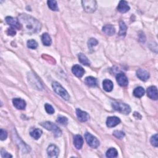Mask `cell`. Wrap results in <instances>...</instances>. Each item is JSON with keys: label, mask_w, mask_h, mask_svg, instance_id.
Here are the masks:
<instances>
[{"label": "cell", "mask_w": 158, "mask_h": 158, "mask_svg": "<svg viewBox=\"0 0 158 158\" xmlns=\"http://www.w3.org/2000/svg\"><path fill=\"white\" fill-rule=\"evenodd\" d=\"M18 21L24 30L29 33H35L40 31L41 23L32 16L21 14L18 17Z\"/></svg>", "instance_id": "1"}, {"label": "cell", "mask_w": 158, "mask_h": 158, "mask_svg": "<svg viewBox=\"0 0 158 158\" xmlns=\"http://www.w3.org/2000/svg\"><path fill=\"white\" fill-rule=\"evenodd\" d=\"M53 88L58 95L61 96L62 98L65 100H69L70 99V96L68 92L61 86V85L59 84L57 82H54L52 84Z\"/></svg>", "instance_id": "2"}, {"label": "cell", "mask_w": 158, "mask_h": 158, "mask_svg": "<svg viewBox=\"0 0 158 158\" xmlns=\"http://www.w3.org/2000/svg\"><path fill=\"white\" fill-rule=\"evenodd\" d=\"M112 106L114 110L122 114H128L131 112L130 107L127 104L120 102L115 101L112 103Z\"/></svg>", "instance_id": "3"}, {"label": "cell", "mask_w": 158, "mask_h": 158, "mask_svg": "<svg viewBox=\"0 0 158 158\" xmlns=\"http://www.w3.org/2000/svg\"><path fill=\"white\" fill-rule=\"evenodd\" d=\"M40 125L42 127H43L44 128H45L46 130L52 131L53 132V133H54V136H55L56 137H60V135H62L61 130L59 129V128L56 125L53 124V122H43V123H41Z\"/></svg>", "instance_id": "4"}, {"label": "cell", "mask_w": 158, "mask_h": 158, "mask_svg": "<svg viewBox=\"0 0 158 158\" xmlns=\"http://www.w3.org/2000/svg\"><path fill=\"white\" fill-rule=\"evenodd\" d=\"M83 8L88 13H93L97 8V3L93 0H84L82 1Z\"/></svg>", "instance_id": "5"}, {"label": "cell", "mask_w": 158, "mask_h": 158, "mask_svg": "<svg viewBox=\"0 0 158 158\" xmlns=\"http://www.w3.org/2000/svg\"><path fill=\"white\" fill-rule=\"evenodd\" d=\"M85 138L87 143L90 147L97 148L100 146V142L98 139L91 133L87 132L85 135Z\"/></svg>", "instance_id": "6"}, {"label": "cell", "mask_w": 158, "mask_h": 158, "mask_svg": "<svg viewBox=\"0 0 158 158\" xmlns=\"http://www.w3.org/2000/svg\"><path fill=\"white\" fill-rule=\"evenodd\" d=\"M48 155L50 157H57L59 154V149L54 144H51L47 149Z\"/></svg>", "instance_id": "7"}, {"label": "cell", "mask_w": 158, "mask_h": 158, "mask_svg": "<svg viewBox=\"0 0 158 158\" xmlns=\"http://www.w3.org/2000/svg\"><path fill=\"white\" fill-rule=\"evenodd\" d=\"M116 80L121 87H126L129 83L128 78L123 73H119L116 76Z\"/></svg>", "instance_id": "8"}, {"label": "cell", "mask_w": 158, "mask_h": 158, "mask_svg": "<svg viewBox=\"0 0 158 158\" xmlns=\"http://www.w3.org/2000/svg\"><path fill=\"white\" fill-rule=\"evenodd\" d=\"M120 122V120L119 117H115V116H112V117H109L106 120V125L109 128H111V127H115L119 124Z\"/></svg>", "instance_id": "9"}, {"label": "cell", "mask_w": 158, "mask_h": 158, "mask_svg": "<svg viewBox=\"0 0 158 158\" xmlns=\"http://www.w3.org/2000/svg\"><path fill=\"white\" fill-rule=\"evenodd\" d=\"M6 22L9 26H11L12 27L15 28H21V24L19 22V21L17 20L16 19L12 17H6Z\"/></svg>", "instance_id": "10"}, {"label": "cell", "mask_w": 158, "mask_h": 158, "mask_svg": "<svg viewBox=\"0 0 158 158\" xmlns=\"http://www.w3.org/2000/svg\"><path fill=\"white\" fill-rule=\"evenodd\" d=\"M76 114L78 119L80 122H86L89 119V115L87 112L82 111L80 109H77Z\"/></svg>", "instance_id": "11"}, {"label": "cell", "mask_w": 158, "mask_h": 158, "mask_svg": "<svg viewBox=\"0 0 158 158\" xmlns=\"http://www.w3.org/2000/svg\"><path fill=\"white\" fill-rule=\"evenodd\" d=\"M13 103L14 106L17 109H24L26 106V102L22 99L21 98H14L13 100Z\"/></svg>", "instance_id": "12"}, {"label": "cell", "mask_w": 158, "mask_h": 158, "mask_svg": "<svg viewBox=\"0 0 158 158\" xmlns=\"http://www.w3.org/2000/svg\"><path fill=\"white\" fill-rule=\"evenodd\" d=\"M147 94L149 98L154 100H157V90L155 86L149 87L147 90Z\"/></svg>", "instance_id": "13"}, {"label": "cell", "mask_w": 158, "mask_h": 158, "mask_svg": "<svg viewBox=\"0 0 158 158\" xmlns=\"http://www.w3.org/2000/svg\"><path fill=\"white\" fill-rule=\"evenodd\" d=\"M72 71L77 77H82L85 74V70L82 67L79 65H75L72 67Z\"/></svg>", "instance_id": "14"}, {"label": "cell", "mask_w": 158, "mask_h": 158, "mask_svg": "<svg viewBox=\"0 0 158 158\" xmlns=\"http://www.w3.org/2000/svg\"><path fill=\"white\" fill-rule=\"evenodd\" d=\"M137 75L142 81H147L149 77L148 72L142 69H139L137 71Z\"/></svg>", "instance_id": "15"}, {"label": "cell", "mask_w": 158, "mask_h": 158, "mask_svg": "<svg viewBox=\"0 0 158 158\" xmlns=\"http://www.w3.org/2000/svg\"><path fill=\"white\" fill-rule=\"evenodd\" d=\"M117 9L121 13H125L130 10V6L127 1H120L117 6Z\"/></svg>", "instance_id": "16"}, {"label": "cell", "mask_w": 158, "mask_h": 158, "mask_svg": "<svg viewBox=\"0 0 158 158\" xmlns=\"http://www.w3.org/2000/svg\"><path fill=\"white\" fill-rule=\"evenodd\" d=\"M74 143L77 149H80L83 144V139L81 135H77L74 138Z\"/></svg>", "instance_id": "17"}, {"label": "cell", "mask_w": 158, "mask_h": 158, "mask_svg": "<svg viewBox=\"0 0 158 158\" xmlns=\"http://www.w3.org/2000/svg\"><path fill=\"white\" fill-rule=\"evenodd\" d=\"M102 85H103V88L106 91V92H111L113 89V83L112 81L110 80H107V79H106L102 82Z\"/></svg>", "instance_id": "18"}, {"label": "cell", "mask_w": 158, "mask_h": 158, "mask_svg": "<svg viewBox=\"0 0 158 158\" xmlns=\"http://www.w3.org/2000/svg\"><path fill=\"white\" fill-rule=\"evenodd\" d=\"M102 32L109 36H112L115 33V28L112 25H106L102 27Z\"/></svg>", "instance_id": "19"}, {"label": "cell", "mask_w": 158, "mask_h": 158, "mask_svg": "<svg viewBox=\"0 0 158 158\" xmlns=\"http://www.w3.org/2000/svg\"><path fill=\"white\" fill-rule=\"evenodd\" d=\"M42 130L39 129H33L30 132V135L35 139H38L42 135Z\"/></svg>", "instance_id": "20"}, {"label": "cell", "mask_w": 158, "mask_h": 158, "mask_svg": "<svg viewBox=\"0 0 158 158\" xmlns=\"http://www.w3.org/2000/svg\"><path fill=\"white\" fill-rule=\"evenodd\" d=\"M41 40H42V42H43V45L45 46H50L51 45V43H52L51 38L50 37V35L47 33H45L42 35Z\"/></svg>", "instance_id": "21"}, {"label": "cell", "mask_w": 158, "mask_h": 158, "mask_svg": "<svg viewBox=\"0 0 158 158\" xmlns=\"http://www.w3.org/2000/svg\"><path fill=\"white\" fill-rule=\"evenodd\" d=\"M144 92L145 91L143 87H138L133 90V95L137 97V98H141L144 95Z\"/></svg>", "instance_id": "22"}, {"label": "cell", "mask_w": 158, "mask_h": 158, "mask_svg": "<svg viewBox=\"0 0 158 158\" xmlns=\"http://www.w3.org/2000/svg\"><path fill=\"white\" fill-rule=\"evenodd\" d=\"M78 59L82 64H83L85 65H90V61L88 58L85 55V54L82 53H80L78 54Z\"/></svg>", "instance_id": "23"}, {"label": "cell", "mask_w": 158, "mask_h": 158, "mask_svg": "<svg viewBox=\"0 0 158 158\" xmlns=\"http://www.w3.org/2000/svg\"><path fill=\"white\" fill-rule=\"evenodd\" d=\"M85 83L88 86L90 87H95L97 85V80L96 79L93 77H87L85 78Z\"/></svg>", "instance_id": "24"}, {"label": "cell", "mask_w": 158, "mask_h": 158, "mask_svg": "<svg viewBox=\"0 0 158 158\" xmlns=\"http://www.w3.org/2000/svg\"><path fill=\"white\" fill-rule=\"evenodd\" d=\"M118 153L116 149H115L114 148H111L110 149H109L107 152H106V157H109V158H112V157H115L117 156Z\"/></svg>", "instance_id": "25"}, {"label": "cell", "mask_w": 158, "mask_h": 158, "mask_svg": "<svg viewBox=\"0 0 158 158\" xmlns=\"http://www.w3.org/2000/svg\"><path fill=\"white\" fill-rule=\"evenodd\" d=\"M127 27L125 25V23L124 22L121 21L120 22V30L119 32V35L120 36H124L127 32Z\"/></svg>", "instance_id": "26"}, {"label": "cell", "mask_w": 158, "mask_h": 158, "mask_svg": "<svg viewBox=\"0 0 158 158\" xmlns=\"http://www.w3.org/2000/svg\"><path fill=\"white\" fill-rule=\"evenodd\" d=\"M48 7L50 8L52 11H58V7L56 1H54V0H50V1H48L47 2Z\"/></svg>", "instance_id": "27"}, {"label": "cell", "mask_w": 158, "mask_h": 158, "mask_svg": "<svg viewBox=\"0 0 158 158\" xmlns=\"http://www.w3.org/2000/svg\"><path fill=\"white\" fill-rule=\"evenodd\" d=\"M27 47L28 48H30V49H33L35 50L38 46V43L35 40H30L27 41Z\"/></svg>", "instance_id": "28"}, {"label": "cell", "mask_w": 158, "mask_h": 158, "mask_svg": "<svg viewBox=\"0 0 158 158\" xmlns=\"http://www.w3.org/2000/svg\"><path fill=\"white\" fill-rule=\"evenodd\" d=\"M57 122L63 125H66L68 123V119L64 116H59L57 119Z\"/></svg>", "instance_id": "29"}, {"label": "cell", "mask_w": 158, "mask_h": 158, "mask_svg": "<svg viewBox=\"0 0 158 158\" xmlns=\"http://www.w3.org/2000/svg\"><path fill=\"white\" fill-rule=\"evenodd\" d=\"M150 142L151 144L154 147H157L158 146V137L157 134H155L151 138Z\"/></svg>", "instance_id": "30"}, {"label": "cell", "mask_w": 158, "mask_h": 158, "mask_svg": "<svg viewBox=\"0 0 158 158\" xmlns=\"http://www.w3.org/2000/svg\"><path fill=\"white\" fill-rule=\"evenodd\" d=\"M113 135L117 138L121 139L125 137V133L122 131L115 130L113 132Z\"/></svg>", "instance_id": "31"}, {"label": "cell", "mask_w": 158, "mask_h": 158, "mask_svg": "<svg viewBox=\"0 0 158 158\" xmlns=\"http://www.w3.org/2000/svg\"><path fill=\"white\" fill-rule=\"evenodd\" d=\"M45 110L48 114H54V109L51 105L46 103V104H45Z\"/></svg>", "instance_id": "32"}, {"label": "cell", "mask_w": 158, "mask_h": 158, "mask_svg": "<svg viewBox=\"0 0 158 158\" xmlns=\"http://www.w3.org/2000/svg\"><path fill=\"white\" fill-rule=\"evenodd\" d=\"M98 41L95 38H90L88 42V47L90 48H92L94 46H96V45H98Z\"/></svg>", "instance_id": "33"}, {"label": "cell", "mask_w": 158, "mask_h": 158, "mask_svg": "<svg viewBox=\"0 0 158 158\" xmlns=\"http://www.w3.org/2000/svg\"><path fill=\"white\" fill-rule=\"evenodd\" d=\"M8 137V133L6 131H5L3 129L0 130V138L1 140H4Z\"/></svg>", "instance_id": "34"}, {"label": "cell", "mask_w": 158, "mask_h": 158, "mask_svg": "<svg viewBox=\"0 0 158 158\" xmlns=\"http://www.w3.org/2000/svg\"><path fill=\"white\" fill-rule=\"evenodd\" d=\"M1 154L2 157H13V156L11 155L8 153H7V152L3 149H2L1 151Z\"/></svg>", "instance_id": "35"}, {"label": "cell", "mask_w": 158, "mask_h": 158, "mask_svg": "<svg viewBox=\"0 0 158 158\" xmlns=\"http://www.w3.org/2000/svg\"><path fill=\"white\" fill-rule=\"evenodd\" d=\"M8 34L9 35H11V36H14L16 35V30H15V28H13V27H11L10 28H9L8 30V32H7Z\"/></svg>", "instance_id": "36"}]
</instances>
